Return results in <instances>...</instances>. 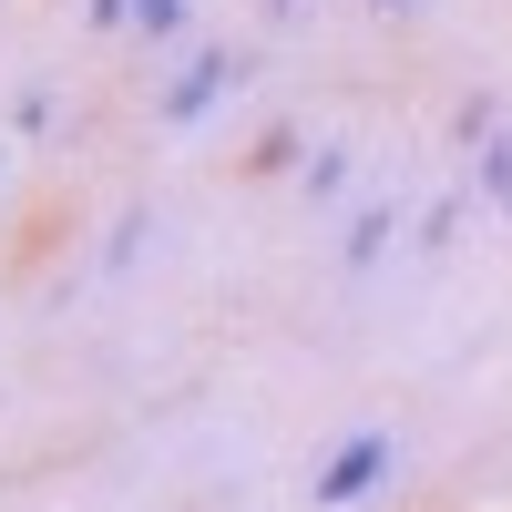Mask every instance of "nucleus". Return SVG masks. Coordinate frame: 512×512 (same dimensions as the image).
<instances>
[{"instance_id": "f257e3e1", "label": "nucleus", "mask_w": 512, "mask_h": 512, "mask_svg": "<svg viewBox=\"0 0 512 512\" xmlns=\"http://www.w3.org/2000/svg\"><path fill=\"white\" fill-rule=\"evenodd\" d=\"M369 472H379V441H369V451H349V461H338V472H328V492H359Z\"/></svg>"}, {"instance_id": "f03ea898", "label": "nucleus", "mask_w": 512, "mask_h": 512, "mask_svg": "<svg viewBox=\"0 0 512 512\" xmlns=\"http://www.w3.org/2000/svg\"><path fill=\"white\" fill-rule=\"evenodd\" d=\"M185 21V0H144V31H175Z\"/></svg>"}]
</instances>
